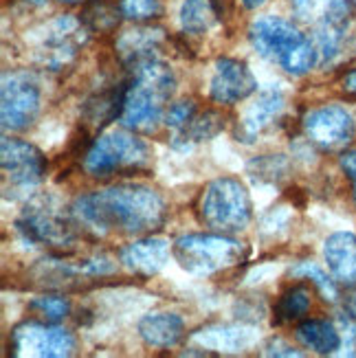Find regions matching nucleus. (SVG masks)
Returning a JSON list of instances; mask_svg holds the SVG:
<instances>
[{
  "mask_svg": "<svg viewBox=\"0 0 356 358\" xmlns=\"http://www.w3.org/2000/svg\"><path fill=\"white\" fill-rule=\"evenodd\" d=\"M311 303H313V297H311V288H308V284H304V282L292 284L280 294V299H277V303L273 308V321L277 325L299 321L308 310H311Z\"/></svg>",
  "mask_w": 356,
  "mask_h": 358,
  "instance_id": "aec40b11",
  "label": "nucleus"
},
{
  "mask_svg": "<svg viewBox=\"0 0 356 358\" xmlns=\"http://www.w3.org/2000/svg\"><path fill=\"white\" fill-rule=\"evenodd\" d=\"M341 169L352 182V198L356 205V150H348L341 154Z\"/></svg>",
  "mask_w": 356,
  "mask_h": 358,
  "instance_id": "2f4dec72",
  "label": "nucleus"
},
{
  "mask_svg": "<svg viewBox=\"0 0 356 358\" xmlns=\"http://www.w3.org/2000/svg\"><path fill=\"white\" fill-rule=\"evenodd\" d=\"M213 350H242L251 343V332L242 328H209L196 334Z\"/></svg>",
  "mask_w": 356,
  "mask_h": 358,
  "instance_id": "393cba45",
  "label": "nucleus"
},
{
  "mask_svg": "<svg viewBox=\"0 0 356 358\" xmlns=\"http://www.w3.org/2000/svg\"><path fill=\"white\" fill-rule=\"evenodd\" d=\"M169 259V242L163 238H138L130 244H126L119 253V262L123 268L130 271L132 275L138 277H152Z\"/></svg>",
  "mask_w": 356,
  "mask_h": 358,
  "instance_id": "2eb2a0df",
  "label": "nucleus"
},
{
  "mask_svg": "<svg viewBox=\"0 0 356 358\" xmlns=\"http://www.w3.org/2000/svg\"><path fill=\"white\" fill-rule=\"evenodd\" d=\"M319 62V51L313 40L304 38L297 46H292V49L280 59V64L286 73L295 75V77H301L306 73H311Z\"/></svg>",
  "mask_w": 356,
  "mask_h": 358,
  "instance_id": "b1692460",
  "label": "nucleus"
},
{
  "mask_svg": "<svg viewBox=\"0 0 356 358\" xmlns=\"http://www.w3.org/2000/svg\"><path fill=\"white\" fill-rule=\"evenodd\" d=\"M11 345L15 356L64 358L75 352V336L49 321H27L13 330Z\"/></svg>",
  "mask_w": 356,
  "mask_h": 358,
  "instance_id": "6e6552de",
  "label": "nucleus"
},
{
  "mask_svg": "<svg viewBox=\"0 0 356 358\" xmlns=\"http://www.w3.org/2000/svg\"><path fill=\"white\" fill-rule=\"evenodd\" d=\"M165 36L161 29H152V27H136L130 29L126 34H121L117 40V53L123 57L126 64H136V62L148 59V57H157V49L163 44Z\"/></svg>",
  "mask_w": 356,
  "mask_h": 358,
  "instance_id": "a211bd4d",
  "label": "nucleus"
},
{
  "mask_svg": "<svg viewBox=\"0 0 356 358\" xmlns=\"http://www.w3.org/2000/svg\"><path fill=\"white\" fill-rule=\"evenodd\" d=\"M18 229L27 236V240L49 246L57 253L73 251L77 244V224L69 213L62 209L53 198L40 196L31 200L24 207Z\"/></svg>",
  "mask_w": 356,
  "mask_h": 358,
  "instance_id": "423d86ee",
  "label": "nucleus"
},
{
  "mask_svg": "<svg viewBox=\"0 0 356 358\" xmlns=\"http://www.w3.org/2000/svg\"><path fill=\"white\" fill-rule=\"evenodd\" d=\"M266 0H242V5L246 7V9H257V7H262L264 5Z\"/></svg>",
  "mask_w": 356,
  "mask_h": 358,
  "instance_id": "c9c22d12",
  "label": "nucleus"
},
{
  "mask_svg": "<svg viewBox=\"0 0 356 358\" xmlns=\"http://www.w3.org/2000/svg\"><path fill=\"white\" fill-rule=\"evenodd\" d=\"M0 163H3V176L9 185L18 189H31L38 187L46 176V159L44 154L29 141L20 138H3V152H0Z\"/></svg>",
  "mask_w": 356,
  "mask_h": 358,
  "instance_id": "9d476101",
  "label": "nucleus"
},
{
  "mask_svg": "<svg viewBox=\"0 0 356 358\" xmlns=\"http://www.w3.org/2000/svg\"><path fill=\"white\" fill-rule=\"evenodd\" d=\"M198 217L215 233H227V236L240 233L253 220L251 194L244 182L234 176L215 178L200 194Z\"/></svg>",
  "mask_w": 356,
  "mask_h": 358,
  "instance_id": "39448f33",
  "label": "nucleus"
},
{
  "mask_svg": "<svg viewBox=\"0 0 356 358\" xmlns=\"http://www.w3.org/2000/svg\"><path fill=\"white\" fill-rule=\"evenodd\" d=\"M174 88L176 77L159 57H148L132 64V77L126 84L119 115L121 126L138 134L154 132L161 121H165Z\"/></svg>",
  "mask_w": 356,
  "mask_h": 358,
  "instance_id": "f03ea898",
  "label": "nucleus"
},
{
  "mask_svg": "<svg viewBox=\"0 0 356 358\" xmlns=\"http://www.w3.org/2000/svg\"><path fill=\"white\" fill-rule=\"evenodd\" d=\"M75 224L90 236H150L165 222V200L152 187L121 182L84 194L71 205Z\"/></svg>",
  "mask_w": 356,
  "mask_h": 358,
  "instance_id": "f257e3e1",
  "label": "nucleus"
},
{
  "mask_svg": "<svg viewBox=\"0 0 356 358\" xmlns=\"http://www.w3.org/2000/svg\"><path fill=\"white\" fill-rule=\"evenodd\" d=\"M121 18L123 13L119 3H111V0H92L82 13V22L88 31H95V34H111L117 29Z\"/></svg>",
  "mask_w": 356,
  "mask_h": 358,
  "instance_id": "4be33fe9",
  "label": "nucleus"
},
{
  "mask_svg": "<svg viewBox=\"0 0 356 358\" xmlns=\"http://www.w3.org/2000/svg\"><path fill=\"white\" fill-rule=\"evenodd\" d=\"M86 24L80 20L71 18V15H62L44 27V34L38 42V57L44 66H64L77 53V49L86 40Z\"/></svg>",
  "mask_w": 356,
  "mask_h": 358,
  "instance_id": "9b49d317",
  "label": "nucleus"
},
{
  "mask_svg": "<svg viewBox=\"0 0 356 358\" xmlns=\"http://www.w3.org/2000/svg\"><path fill=\"white\" fill-rule=\"evenodd\" d=\"M304 132L321 150H343L354 138V119L341 106H321L306 115Z\"/></svg>",
  "mask_w": 356,
  "mask_h": 358,
  "instance_id": "1a4fd4ad",
  "label": "nucleus"
},
{
  "mask_svg": "<svg viewBox=\"0 0 356 358\" xmlns=\"http://www.w3.org/2000/svg\"><path fill=\"white\" fill-rule=\"evenodd\" d=\"M42 108V88L36 75L27 71L5 73L3 77V103H0V115H3V130L5 132H22L40 115Z\"/></svg>",
  "mask_w": 356,
  "mask_h": 358,
  "instance_id": "0eeeda50",
  "label": "nucleus"
},
{
  "mask_svg": "<svg viewBox=\"0 0 356 358\" xmlns=\"http://www.w3.org/2000/svg\"><path fill=\"white\" fill-rule=\"evenodd\" d=\"M295 336L297 341L313 350L315 354L319 356H328V354H334L339 348H341V332L334 323L326 321V319H306L297 325L295 330Z\"/></svg>",
  "mask_w": 356,
  "mask_h": 358,
  "instance_id": "6ab92c4d",
  "label": "nucleus"
},
{
  "mask_svg": "<svg viewBox=\"0 0 356 358\" xmlns=\"http://www.w3.org/2000/svg\"><path fill=\"white\" fill-rule=\"evenodd\" d=\"M180 27L187 36H203L218 20L213 0H185L180 5Z\"/></svg>",
  "mask_w": 356,
  "mask_h": 358,
  "instance_id": "412c9836",
  "label": "nucleus"
},
{
  "mask_svg": "<svg viewBox=\"0 0 356 358\" xmlns=\"http://www.w3.org/2000/svg\"><path fill=\"white\" fill-rule=\"evenodd\" d=\"M251 167H257V169H255V176H257L259 180H271V182H275L277 178H280V176L284 174L286 163H284V159L269 157V159L253 161Z\"/></svg>",
  "mask_w": 356,
  "mask_h": 358,
  "instance_id": "7c9ffc66",
  "label": "nucleus"
},
{
  "mask_svg": "<svg viewBox=\"0 0 356 358\" xmlns=\"http://www.w3.org/2000/svg\"><path fill=\"white\" fill-rule=\"evenodd\" d=\"M264 354L266 356H301V352H297L292 345H288L286 341L282 338H273L266 343L264 348Z\"/></svg>",
  "mask_w": 356,
  "mask_h": 358,
  "instance_id": "473e14b6",
  "label": "nucleus"
},
{
  "mask_svg": "<svg viewBox=\"0 0 356 358\" xmlns=\"http://www.w3.org/2000/svg\"><path fill=\"white\" fill-rule=\"evenodd\" d=\"M332 0H290V7L299 20L319 22L326 15Z\"/></svg>",
  "mask_w": 356,
  "mask_h": 358,
  "instance_id": "c756f323",
  "label": "nucleus"
},
{
  "mask_svg": "<svg viewBox=\"0 0 356 358\" xmlns=\"http://www.w3.org/2000/svg\"><path fill=\"white\" fill-rule=\"evenodd\" d=\"M257 92V82L251 69L240 59L222 57L215 62V69L211 75L209 95L220 106H234Z\"/></svg>",
  "mask_w": 356,
  "mask_h": 358,
  "instance_id": "ddd939ff",
  "label": "nucleus"
},
{
  "mask_svg": "<svg viewBox=\"0 0 356 358\" xmlns=\"http://www.w3.org/2000/svg\"><path fill=\"white\" fill-rule=\"evenodd\" d=\"M346 315H350L356 321V292H352L346 299Z\"/></svg>",
  "mask_w": 356,
  "mask_h": 358,
  "instance_id": "f704fd0d",
  "label": "nucleus"
},
{
  "mask_svg": "<svg viewBox=\"0 0 356 358\" xmlns=\"http://www.w3.org/2000/svg\"><path fill=\"white\" fill-rule=\"evenodd\" d=\"M348 3H352V5H354V7H356V0H348Z\"/></svg>",
  "mask_w": 356,
  "mask_h": 358,
  "instance_id": "4c0bfd02",
  "label": "nucleus"
},
{
  "mask_svg": "<svg viewBox=\"0 0 356 358\" xmlns=\"http://www.w3.org/2000/svg\"><path fill=\"white\" fill-rule=\"evenodd\" d=\"M62 3H69V5H77V3H82V0H62Z\"/></svg>",
  "mask_w": 356,
  "mask_h": 358,
  "instance_id": "e433bc0d",
  "label": "nucleus"
},
{
  "mask_svg": "<svg viewBox=\"0 0 356 358\" xmlns=\"http://www.w3.org/2000/svg\"><path fill=\"white\" fill-rule=\"evenodd\" d=\"M225 130V117L218 110H205V113H196V117L192 119V123L187 126L178 138L185 141V148L192 143H200V141H209L215 134H220Z\"/></svg>",
  "mask_w": 356,
  "mask_h": 358,
  "instance_id": "5701e85b",
  "label": "nucleus"
},
{
  "mask_svg": "<svg viewBox=\"0 0 356 358\" xmlns=\"http://www.w3.org/2000/svg\"><path fill=\"white\" fill-rule=\"evenodd\" d=\"M119 7L123 18H128L132 22H148L159 18L163 5L161 0H119Z\"/></svg>",
  "mask_w": 356,
  "mask_h": 358,
  "instance_id": "cd10ccee",
  "label": "nucleus"
},
{
  "mask_svg": "<svg viewBox=\"0 0 356 358\" xmlns=\"http://www.w3.org/2000/svg\"><path fill=\"white\" fill-rule=\"evenodd\" d=\"M150 163V145L128 128H115L99 134L84 157V169L92 178L132 176L148 169Z\"/></svg>",
  "mask_w": 356,
  "mask_h": 358,
  "instance_id": "7ed1b4c3",
  "label": "nucleus"
},
{
  "mask_svg": "<svg viewBox=\"0 0 356 358\" xmlns=\"http://www.w3.org/2000/svg\"><path fill=\"white\" fill-rule=\"evenodd\" d=\"M249 38H251L253 49L262 57L280 62L292 46H297L306 36L292 22L277 18V15H266V18H259L251 24Z\"/></svg>",
  "mask_w": 356,
  "mask_h": 358,
  "instance_id": "4468645a",
  "label": "nucleus"
},
{
  "mask_svg": "<svg viewBox=\"0 0 356 358\" xmlns=\"http://www.w3.org/2000/svg\"><path fill=\"white\" fill-rule=\"evenodd\" d=\"M138 336L143 343L157 350H169L178 345L185 336V323L178 315L172 313H154L145 315L138 321Z\"/></svg>",
  "mask_w": 356,
  "mask_h": 358,
  "instance_id": "f3484780",
  "label": "nucleus"
},
{
  "mask_svg": "<svg viewBox=\"0 0 356 358\" xmlns=\"http://www.w3.org/2000/svg\"><path fill=\"white\" fill-rule=\"evenodd\" d=\"M323 257L330 275L343 286H356V236L336 231L323 244Z\"/></svg>",
  "mask_w": 356,
  "mask_h": 358,
  "instance_id": "dca6fc26",
  "label": "nucleus"
},
{
  "mask_svg": "<svg viewBox=\"0 0 356 358\" xmlns=\"http://www.w3.org/2000/svg\"><path fill=\"white\" fill-rule=\"evenodd\" d=\"M341 88L348 92V95H354L356 97V69L354 71H350L343 80H341Z\"/></svg>",
  "mask_w": 356,
  "mask_h": 358,
  "instance_id": "72a5a7b5",
  "label": "nucleus"
},
{
  "mask_svg": "<svg viewBox=\"0 0 356 358\" xmlns=\"http://www.w3.org/2000/svg\"><path fill=\"white\" fill-rule=\"evenodd\" d=\"M292 275L295 277H301V279H311V282L319 288L321 297L326 301H336L339 297V288L334 284V277L332 275H326L323 268H319L317 264L313 262H304L299 264L297 268H292Z\"/></svg>",
  "mask_w": 356,
  "mask_h": 358,
  "instance_id": "bb28decb",
  "label": "nucleus"
},
{
  "mask_svg": "<svg viewBox=\"0 0 356 358\" xmlns=\"http://www.w3.org/2000/svg\"><path fill=\"white\" fill-rule=\"evenodd\" d=\"M286 108V97L277 86L262 88L253 101L242 110L238 126H236V136L242 143H253L257 136L264 134L273 123L280 121Z\"/></svg>",
  "mask_w": 356,
  "mask_h": 358,
  "instance_id": "f8f14e48",
  "label": "nucleus"
},
{
  "mask_svg": "<svg viewBox=\"0 0 356 358\" xmlns=\"http://www.w3.org/2000/svg\"><path fill=\"white\" fill-rule=\"evenodd\" d=\"M29 310L40 321L57 323L69 317L71 301L64 297V294H40V297H36L34 301H29Z\"/></svg>",
  "mask_w": 356,
  "mask_h": 358,
  "instance_id": "a878e982",
  "label": "nucleus"
},
{
  "mask_svg": "<svg viewBox=\"0 0 356 358\" xmlns=\"http://www.w3.org/2000/svg\"><path fill=\"white\" fill-rule=\"evenodd\" d=\"M172 255L183 271L209 277L240 266L249 257V248L227 233H187L174 242Z\"/></svg>",
  "mask_w": 356,
  "mask_h": 358,
  "instance_id": "20e7f679",
  "label": "nucleus"
},
{
  "mask_svg": "<svg viewBox=\"0 0 356 358\" xmlns=\"http://www.w3.org/2000/svg\"><path fill=\"white\" fill-rule=\"evenodd\" d=\"M194 117H196V103L192 99H180L167 108L165 126L174 132V138H178L185 130H187Z\"/></svg>",
  "mask_w": 356,
  "mask_h": 358,
  "instance_id": "c85d7f7f",
  "label": "nucleus"
}]
</instances>
